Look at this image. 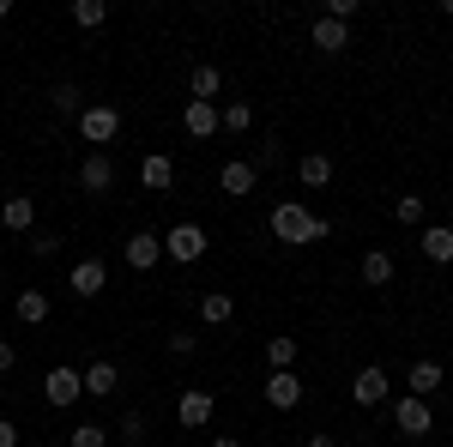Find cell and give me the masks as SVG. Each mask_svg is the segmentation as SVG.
I'll use <instances>...</instances> for the list:
<instances>
[{
    "instance_id": "obj_29",
    "label": "cell",
    "mask_w": 453,
    "mask_h": 447,
    "mask_svg": "<svg viewBox=\"0 0 453 447\" xmlns=\"http://www.w3.org/2000/svg\"><path fill=\"white\" fill-rule=\"evenodd\" d=\"M67 447H109V429H97V423H79L67 435Z\"/></svg>"
},
{
    "instance_id": "obj_34",
    "label": "cell",
    "mask_w": 453,
    "mask_h": 447,
    "mask_svg": "<svg viewBox=\"0 0 453 447\" xmlns=\"http://www.w3.org/2000/svg\"><path fill=\"white\" fill-rule=\"evenodd\" d=\"M194 351H200L194 333H170V357H194Z\"/></svg>"
},
{
    "instance_id": "obj_37",
    "label": "cell",
    "mask_w": 453,
    "mask_h": 447,
    "mask_svg": "<svg viewBox=\"0 0 453 447\" xmlns=\"http://www.w3.org/2000/svg\"><path fill=\"white\" fill-rule=\"evenodd\" d=\"M211 447H242V435H218V442H211Z\"/></svg>"
},
{
    "instance_id": "obj_39",
    "label": "cell",
    "mask_w": 453,
    "mask_h": 447,
    "mask_svg": "<svg viewBox=\"0 0 453 447\" xmlns=\"http://www.w3.org/2000/svg\"><path fill=\"white\" fill-rule=\"evenodd\" d=\"M6 12H12V0H0V19H6Z\"/></svg>"
},
{
    "instance_id": "obj_31",
    "label": "cell",
    "mask_w": 453,
    "mask_h": 447,
    "mask_svg": "<svg viewBox=\"0 0 453 447\" xmlns=\"http://www.w3.org/2000/svg\"><path fill=\"white\" fill-rule=\"evenodd\" d=\"M121 435L127 442H145V412H121Z\"/></svg>"
},
{
    "instance_id": "obj_36",
    "label": "cell",
    "mask_w": 453,
    "mask_h": 447,
    "mask_svg": "<svg viewBox=\"0 0 453 447\" xmlns=\"http://www.w3.org/2000/svg\"><path fill=\"white\" fill-rule=\"evenodd\" d=\"M0 447H19V423H6V417H0Z\"/></svg>"
},
{
    "instance_id": "obj_22",
    "label": "cell",
    "mask_w": 453,
    "mask_h": 447,
    "mask_svg": "<svg viewBox=\"0 0 453 447\" xmlns=\"http://www.w3.org/2000/svg\"><path fill=\"white\" fill-rule=\"evenodd\" d=\"M296 175H303V188H326V181H333V158H326V151H309V158L296 164Z\"/></svg>"
},
{
    "instance_id": "obj_18",
    "label": "cell",
    "mask_w": 453,
    "mask_h": 447,
    "mask_svg": "<svg viewBox=\"0 0 453 447\" xmlns=\"http://www.w3.org/2000/svg\"><path fill=\"white\" fill-rule=\"evenodd\" d=\"M181 127H188L194 139H211V134H218V104H194V97H188V109H181Z\"/></svg>"
},
{
    "instance_id": "obj_4",
    "label": "cell",
    "mask_w": 453,
    "mask_h": 447,
    "mask_svg": "<svg viewBox=\"0 0 453 447\" xmlns=\"http://www.w3.org/2000/svg\"><path fill=\"white\" fill-rule=\"evenodd\" d=\"M393 429H399V435H429V429H435L429 399H411V393H405V399L393 405Z\"/></svg>"
},
{
    "instance_id": "obj_32",
    "label": "cell",
    "mask_w": 453,
    "mask_h": 447,
    "mask_svg": "<svg viewBox=\"0 0 453 447\" xmlns=\"http://www.w3.org/2000/svg\"><path fill=\"white\" fill-rule=\"evenodd\" d=\"M55 248H61V236H49V230H36V236H31V254H36V260H49Z\"/></svg>"
},
{
    "instance_id": "obj_9",
    "label": "cell",
    "mask_w": 453,
    "mask_h": 447,
    "mask_svg": "<svg viewBox=\"0 0 453 447\" xmlns=\"http://www.w3.org/2000/svg\"><path fill=\"white\" fill-rule=\"evenodd\" d=\"M350 399H357V405H387V369H381V363L357 369V381H350Z\"/></svg>"
},
{
    "instance_id": "obj_38",
    "label": "cell",
    "mask_w": 453,
    "mask_h": 447,
    "mask_svg": "<svg viewBox=\"0 0 453 447\" xmlns=\"http://www.w3.org/2000/svg\"><path fill=\"white\" fill-rule=\"evenodd\" d=\"M309 447H339V442H333V435H309Z\"/></svg>"
},
{
    "instance_id": "obj_12",
    "label": "cell",
    "mask_w": 453,
    "mask_h": 447,
    "mask_svg": "<svg viewBox=\"0 0 453 447\" xmlns=\"http://www.w3.org/2000/svg\"><path fill=\"white\" fill-rule=\"evenodd\" d=\"M79 381H85V393H91V399H109V393L121 387V369H115L109 357H97V363H91V369H85Z\"/></svg>"
},
{
    "instance_id": "obj_24",
    "label": "cell",
    "mask_w": 453,
    "mask_h": 447,
    "mask_svg": "<svg viewBox=\"0 0 453 447\" xmlns=\"http://www.w3.org/2000/svg\"><path fill=\"white\" fill-rule=\"evenodd\" d=\"M49 104L61 109V115H73V121H79V115H85V91H79V85H67V79H61V85H55V91H49Z\"/></svg>"
},
{
    "instance_id": "obj_21",
    "label": "cell",
    "mask_w": 453,
    "mask_h": 447,
    "mask_svg": "<svg viewBox=\"0 0 453 447\" xmlns=\"http://www.w3.org/2000/svg\"><path fill=\"white\" fill-rule=\"evenodd\" d=\"M12 314H19L25 327H42V320H49V290H19Z\"/></svg>"
},
{
    "instance_id": "obj_40",
    "label": "cell",
    "mask_w": 453,
    "mask_h": 447,
    "mask_svg": "<svg viewBox=\"0 0 453 447\" xmlns=\"http://www.w3.org/2000/svg\"><path fill=\"white\" fill-rule=\"evenodd\" d=\"M121 447H145V442H121Z\"/></svg>"
},
{
    "instance_id": "obj_8",
    "label": "cell",
    "mask_w": 453,
    "mask_h": 447,
    "mask_svg": "<svg viewBox=\"0 0 453 447\" xmlns=\"http://www.w3.org/2000/svg\"><path fill=\"white\" fill-rule=\"evenodd\" d=\"M31 224H36V200L31 194H6V200H0V230L31 236Z\"/></svg>"
},
{
    "instance_id": "obj_11",
    "label": "cell",
    "mask_w": 453,
    "mask_h": 447,
    "mask_svg": "<svg viewBox=\"0 0 453 447\" xmlns=\"http://www.w3.org/2000/svg\"><path fill=\"white\" fill-rule=\"evenodd\" d=\"M79 188H85V194H109V188H115V164H109L104 151H91V158L79 164Z\"/></svg>"
},
{
    "instance_id": "obj_1",
    "label": "cell",
    "mask_w": 453,
    "mask_h": 447,
    "mask_svg": "<svg viewBox=\"0 0 453 447\" xmlns=\"http://www.w3.org/2000/svg\"><path fill=\"white\" fill-rule=\"evenodd\" d=\"M273 236L290 242V248H303V242H326V236H333V224L314 218L309 206H296V200H284V206H273Z\"/></svg>"
},
{
    "instance_id": "obj_25",
    "label": "cell",
    "mask_w": 453,
    "mask_h": 447,
    "mask_svg": "<svg viewBox=\"0 0 453 447\" xmlns=\"http://www.w3.org/2000/svg\"><path fill=\"white\" fill-rule=\"evenodd\" d=\"M104 19H109V0H73V25L79 31H97Z\"/></svg>"
},
{
    "instance_id": "obj_35",
    "label": "cell",
    "mask_w": 453,
    "mask_h": 447,
    "mask_svg": "<svg viewBox=\"0 0 453 447\" xmlns=\"http://www.w3.org/2000/svg\"><path fill=\"white\" fill-rule=\"evenodd\" d=\"M12 363H19V351H12V344L0 339V375H12Z\"/></svg>"
},
{
    "instance_id": "obj_41",
    "label": "cell",
    "mask_w": 453,
    "mask_h": 447,
    "mask_svg": "<svg viewBox=\"0 0 453 447\" xmlns=\"http://www.w3.org/2000/svg\"><path fill=\"white\" fill-rule=\"evenodd\" d=\"M339 447H357V442H339Z\"/></svg>"
},
{
    "instance_id": "obj_19",
    "label": "cell",
    "mask_w": 453,
    "mask_h": 447,
    "mask_svg": "<svg viewBox=\"0 0 453 447\" xmlns=\"http://www.w3.org/2000/svg\"><path fill=\"white\" fill-rule=\"evenodd\" d=\"M405 387H411V399H435V387H441V363H411V375H405Z\"/></svg>"
},
{
    "instance_id": "obj_20",
    "label": "cell",
    "mask_w": 453,
    "mask_h": 447,
    "mask_svg": "<svg viewBox=\"0 0 453 447\" xmlns=\"http://www.w3.org/2000/svg\"><path fill=\"white\" fill-rule=\"evenodd\" d=\"M393 273H399V266H393V254H387V248H369V254H363V284H375V290H381V284H393Z\"/></svg>"
},
{
    "instance_id": "obj_7",
    "label": "cell",
    "mask_w": 453,
    "mask_h": 447,
    "mask_svg": "<svg viewBox=\"0 0 453 447\" xmlns=\"http://www.w3.org/2000/svg\"><path fill=\"white\" fill-rule=\"evenodd\" d=\"M121 260H127L134 273H151V266L164 260V236H151V230H140V236H127V248H121Z\"/></svg>"
},
{
    "instance_id": "obj_10",
    "label": "cell",
    "mask_w": 453,
    "mask_h": 447,
    "mask_svg": "<svg viewBox=\"0 0 453 447\" xmlns=\"http://www.w3.org/2000/svg\"><path fill=\"white\" fill-rule=\"evenodd\" d=\"M49 405L61 412V405H73V399H85V381H79V369H49Z\"/></svg>"
},
{
    "instance_id": "obj_14",
    "label": "cell",
    "mask_w": 453,
    "mask_h": 447,
    "mask_svg": "<svg viewBox=\"0 0 453 447\" xmlns=\"http://www.w3.org/2000/svg\"><path fill=\"white\" fill-rule=\"evenodd\" d=\"M314 49H320V55H345L350 49V25H333V19H314Z\"/></svg>"
},
{
    "instance_id": "obj_16",
    "label": "cell",
    "mask_w": 453,
    "mask_h": 447,
    "mask_svg": "<svg viewBox=\"0 0 453 447\" xmlns=\"http://www.w3.org/2000/svg\"><path fill=\"white\" fill-rule=\"evenodd\" d=\"M418 248H423V260L448 266V260H453V230H448V224H429V230L418 236Z\"/></svg>"
},
{
    "instance_id": "obj_13",
    "label": "cell",
    "mask_w": 453,
    "mask_h": 447,
    "mask_svg": "<svg viewBox=\"0 0 453 447\" xmlns=\"http://www.w3.org/2000/svg\"><path fill=\"white\" fill-rule=\"evenodd\" d=\"M73 290H79V297H104L109 290V266L104 260H79V266H73Z\"/></svg>"
},
{
    "instance_id": "obj_6",
    "label": "cell",
    "mask_w": 453,
    "mask_h": 447,
    "mask_svg": "<svg viewBox=\"0 0 453 447\" xmlns=\"http://www.w3.org/2000/svg\"><path fill=\"white\" fill-rule=\"evenodd\" d=\"M266 405H273V412H296V405H303L296 369H273V375H266Z\"/></svg>"
},
{
    "instance_id": "obj_5",
    "label": "cell",
    "mask_w": 453,
    "mask_h": 447,
    "mask_svg": "<svg viewBox=\"0 0 453 447\" xmlns=\"http://www.w3.org/2000/svg\"><path fill=\"white\" fill-rule=\"evenodd\" d=\"M211 412H218V399H211L206 387H188V393L175 399V417H181V429H206Z\"/></svg>"
},
{
    "instance_id": "obj_3",
    "label": "cell",
    "mask_w": 453,
    "mask_h": 447,
    "mask_svg": "<svg viewBox=\"0 0 453 447\" xmlns=\"http://www.w3.org/2000/svg\"><path fill=\"white\" fill-rule=\"evenodd\" d=\"M164 254L181 260V266H194V260L206 254V230H200V224H175L170 236H164Z\"/></svg>"
},
{
    "instance_id": "obj_17",
    "label": "cell",
    "mask_w": 453,
    "mask_h": 447,
    "mask_svg": "<svg viewBox=\"0 0 453 447\" xmlns=\"http://www.w3.org/2000/svg\"><path fill=\"white\" fill-rule=\"evenodd\" d=\"M254 181H260V170H254L248 158H230V164L218 170V188H224V194H248Z\"/></svg>"
},
{
    "instance_id": "obj_26",
    "label": "cell",
    "mask_w": 453,
    "mask_h": 447,
    "mask_svg": "<svg viewBox=\"0 0 453 447\" xmlns=\"http://www.w3.org/2000/svg\"><path fill=\"white\" fill-rule=\"evenodd\" d=\"M230 309H236V303H230L224 290H211V297H200V320H206V327H224V320H230Z\"/></svg>"
},
{
    "instance_id": "obj_28",
    "label": "cell",
    "mask_w": 453,
    "mask_h": 447,
    "mask_svg": "<svg viewBox=\"0 0 453 447\" xmlns=\"http://www.w3.org/2000/svg\"><path fill=\"white\" fill-rule=\"evenodd\" d=\"M266 363L273 369H296V339H266Z\"/></svg>"
},
{
    "instance_id": "obj_27",
    "label": "cell",
    "mask_w": 453,
    "mask_h": 447,
    "mask_svg": "<svg viewBox=\"0 0 453 447\" xmlns=\"http://www.w3.org/2000/svg\"><path fill=\"white\" fill-rule=\"evenodd\" d=\"M218 127H230V134H248V127H254V109H248V104H224V109H218Z\"/></svg>"
},
{
    "instance_id": "obj_33",
    "label": "cell",
    "mask_w": 453,
    "mask_h": 447,
    "mask_svg": "<svg viewBox=\"0 0 453 447\" xmlns=\"http://www.w3.org/2000/svg\"><path fill=\"white\" fill-rule=\"evenodd\" d=\"M279 158H284L279 139H266V145H260V158H254V170H279Z\"/></svg>"
},
{
    "instance_id": "obj_23",
    "label": "cell",
    "mask_w": 453,
    "mask_h": 447,
    "mask_svg": "<svg viewBox=\"0 0 453 447\" xmlns=\"http://www.w3.org/2000/svg\"><path fill=\"white\" fill-rule=\"evenodd\" d=\"M218 85H224V73H218V67H194V79H188L194 104H211V97H218Z\"/></svg>"
},
{
    "instance_id": "obj_15",
    "label": "cell",
    "mask_w": 453,
    "mask_h": 447,
    "mask_svg": "<svg viewBox=\"0 0 453 447\" xmlns=\"http://www.w3.org/2000/svg\"><path fill=\"white\" fill-rule=\"evenodd\" d=\"M140 181L151 188V194H170V188H175V164L164 158V151H151V158L140 164Z\"/></svg>"
},
{
    "instance_id": "obj_2",
    "label": "cell",
    "mask_w": 453,
    "mask_h": 447,
    "mask_svg": "<svg viewBox=\"0 0 453 447\" xmlns=\"http://www.w3.org/2000/svg\"><path fill=\"white\" fill-rule=\"evenodd\" d=\"M79 134L91 139V145H109V139L121 134V109H109V104H85V115H79Z\"/></svg>"
},
{
    "instance_id": "obj_30",
    "label": "cell",
    "mask_w": 453,
    "mask_h": 447,
    "mask_svg": "<svg viewBox=\"0 0 453 447\" xmlns=\"http://www.w3.org/2000/svg\"><path fill=\"white\" fill-rule=\"evenodd\" d=\"M399 224H423V194H399Z\"/></svg>"
}]
</instances>
